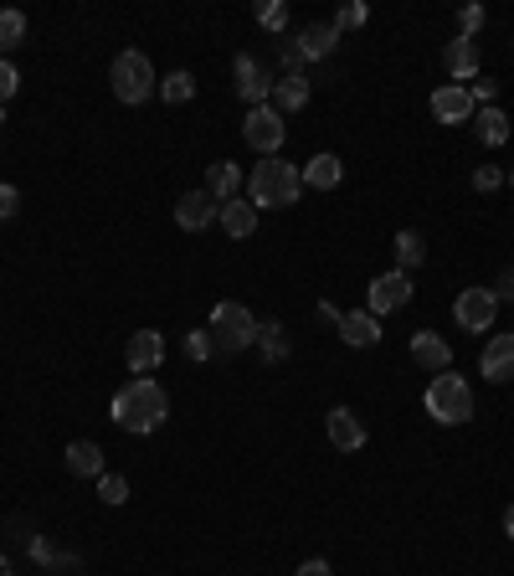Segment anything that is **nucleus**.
<instances>
[{"mask_svg":"<svg viewBox=\"0 0 514 576\" xmlns=\"http://www.w3.org/2000/svg\"><path fill=\"white\" fill-rule=\"evenodd\" d=\"M114 422L124 427V432H134V438H144V432H155L165 417H170V396H165V386L160 381H150V376H134L119 396H114Z\"/></svg>","mask_w":514,"mask_h":576,"instance_id":"obj_1","label":"nucleus"},{"mask_svg":"<svg viewBox=\"0 0 514 576\" xmlns=\"http://www.w3.org/2000/svg\"><path fill=\"white\" fill-rule=\"evenodd\" d=\"M304 196V170L299 165H288V160H257V170L247 175V201L263 211V206H299Z\"/></svg>","mask_w":514,"mask_h":576,"instance_id":"obj_2","label":"nucleus"},{"mask_svg":"<svg viewBox=\"0 0 514 576\" xmlns=\"http://www.w3.org/2000/svg\"><path fill=\"white\" fill-rule=\"evenodd\" d=\"M422 402H427V417H432V422H443V427H463V422L473 417V386H468L458 371H437Z\"/></svg>","mask_w":514,"mask_h":576,"instance_id":"obj_3","label":"nucleus"},{"mask_svg":"<svg viewBox=\"0 0 514 576\" xmlns=\"http://www.w3.org/2000/svg\"><path fill=\"white\" fill-rule=\"evenodd\" d=\"M108 83H114V98L139 108L150 93H160V78H155V62L144 52H119L114 67H108Z\"/></svg>","mask_w":514,"mask_h":576,"instance_id":"obj_4","label":"nucleus"},{"mask_svg":"<svg viewBox=\"0 0 514 576\" xmlns=\"http://www.w3.org/2000/svg\"><path fill=\"white\" fill-rule=\"evenodd\" d=\"M211 345L222 350V355H237V350L257 345V319H252V309L237 304V299L216 304V309H211Z\"/></svg>","mask_w":514,"mask_h":576,"instance_id":"obj_5","label":"nucleus"},{"mask_svg":"<svg viewBox=\"0 0 514 576\" xmlns=\"http://www.w3.org/2000/svg\"><path fill=\"white\" fill-rule=\"evenodd\" d=\"M283 134H288V129H283V114H278L273 103L247 108V119H242V139H247L263 160H273V155L283 150Z\"/></svg>","mask_w":514,"mask_h":576,"instance_id":"obj_6","label":"nucleus"},{"mask_svg":"<svg viewBox=\"0 0 514 576\" xmlns=\"http://www.w3.org/2000/svg\"><path fill=\"white\" fill-rule=\"evenodd\" d=\"M365 299H371V314H376V319H381V314H396V309H407V304H412V273H401V268L376 273L371 288H365Z\"/></svg>","mask_w":514,"mask_h":576,"instance_id":"obj_7","label":"nucleus"},{"mask_svg":"<svg viewBox=\"0 0 514 576\" xmlns=\"http://www.w3.org/2000/svg\"><path fill=\"white\" fill-rule=\"evenodd\" d=\"M494 314H499V299H494V288H463L458 304H453V319H458V330L468 335H479V330H494Z\"/></svg>","mask_w":514,"mask_h":576,"instance_id":"obj_8","label":"nucleus"},{"mask_svg":"<svg viewBox=\"0 0 514 576\" xmlns=\"http://www.w3.org/2000/svg\"><path fill=\"white\" fill-rule=\"evenodd\" d=\"M427 108H432L437 124H473V114H479V103H473V93L463 83H443Z\"/></svg>","mask_w":514,"mask_h":576,"instance_id":"obj_9","label":"nucleus"},{"mask_svg":"<svg viewBox=\"0 0 514 576\" xmlns=\"http://www.w3.org/2000/svg\"><path fill=\"white\" fill-rule=\"evenodd\" d=\"M216 216H222V201H216L206 186H201V191H186V196L175 201V227H180V232H206Z\"/></svg>","mask_w":514,"mask_h":576,"instance_id":"obj_10","label":"nucleus"},{"mask_svg":"<svg viewBox=\"0 0 514 576\" xmlns=\"http://www.w3.org/2000/svg\"><path fill=\"white\" fill-rule=\"evenodd\" d=\"M232 72H237V93L247 98V108H263L268 98H273V78H268V67L263 62H257V57H237L232 62Z\"/></svg>","mask_w":514,"mask_h":576,"instance_id":"obj_11","label":"nucleus"},{"mask_svg":"<svg viewBox=\"0 0 514 576\" xmlns=\"http://www.w3.org/2000/svg\"><path fill=\"white\" fill-rule=\"evenodd\" d=\"M324 432H329V443H335L340 453H360L365 448V422L350 412V407H335L324 417Z\"/></svg>","mask_w":514,"mask_h":576,"instance_id":"obj_12","label":"nucleus"},{"mask_svg":"<svg viewBox=\"0 0 514 576\" xmlns=\"http://www.w3.org/2000/svg\"><path fill=\"white\" fill-rule=\"evenodd\" d=\"M340 340H345L350 350H371V345L381 340V319H376L371 309H350V314H340Z\"/></svg>","mask_w":514,"mask_h":576,"instance_id":"obj_13","label":"nucleus"},{"mask_svg":"<svg viewBox=\"0 0 514 576\" xmlns=\"http://www.w3.org/2000/svg\"><path fill=\"white\" fill-rule=\"evenodd\" d=\"M124 360H129V371H139V376H144V371H155L160 360H165V335H160V330H134Z\"/></svg>","mask_w":514,"mask_h":576,"instance_id":"obj_14","label":"nucleus"},{"mask_svg":"<svg viewBox=\"0 0 514 576\" xmlns=\"http://www.w3.org/2000/svg\"><path fill=\"white\" fill-rule=\"evenodd\" d=\"M412 360H417L422 371H448V366H453V345L437 335V330H417V335H412Z\"/></svg>","mask_w":514,"mask_h":576,"instance_id":"obj_15","label":"nucleus"},{"mask_svg":"<svg viewBox=\"0 0 514 576\" xmlns=\"http://www.w3.org/2000/svg\"><path fill=\"white\" fill-rule=\"evenodd\" d=\"M299 52H304V62H324V57H335V47H340V31H335V21H314V26H304L299 36Z\"/></svg>","mask_w":514,"mask_h":576,"instance_id":"obj_16","label":"nucleus"},{"mask_svg":"<svg viewBox=\"0 0 514 576\" xmlns=\"http://www.w3.org/2000/svg\"><path fill=\"white\" fill-rule=\"evenodd\" d=\"M479 371H484L489 381H514V330H504V335H494V340L484 345Z\"/></svg>","mask_w":514,"mask_h":576,"instance_id":"obj_17","label":"nucleus"},{"mask_svg":"<svg viewBox=\"0 0 514 576\" xmlns=\"http://www.w3.org/2000/svg\"><path fill=\"white\" fill-rule=\"evenodd\" d=\"M443 67H448V78L468 88V78H479V42H468V36H458V42L443 47Z\"/></svg>","mask_w":514,"mask_h":576,"instance_id":"obj_18","label":"nucleus"},{"mask_svg":"<svg viewBox=\"0 0 514 576\" xmlns=\"http://www.w3.org/2000/svg\"><path fill=\"white\" fill-rule=\"evenodd\" d=\"M309 93H314V83L304 78V72H283V78L273 83V108L278 114H299V108L309 103Z\"/></svg>","mask_w":514,"mask_h":576,"instance_id":"obj_19","label":"nucleus"},{"mask_svg":"<svg viewBox=\"0 0 514 576\" xmlns=\"http://www.w3.org/2000/svg\"><path fill=\"white\" fill-rule=\"evenodd\" d=\"M67 474L72 479H103V448L93 438L67 443Z\"/></svg>","mask_w":514,"mask_h":576,"instance_id":"obj_20","label":"nucleus"},{"mask_svg":"<svg viewBox=\"0 0 514 576\" xmlns=\"http://www.w3.org/2000/svg\"><path fill=\"white\" fill-rule=\"evenodd\" d=\"M340 180H345L340 155H314V160L304 165V186H309V191H335Z\"/></svg>","mask_w":514,"mask_h":576,"instance_id":"obj_21","label":"nucleus"},{"mask_svg":"<svg viewBox=\"0 0 514 576\" xmlns=\"http://www.w3.org/2000/svg\"><path fill=\"white\" fill-rule=\"evenodd\" d=\"M473 134H479V144H489V150H499V144L509 139V114L494 103V108H479L473 114Z\"/></svg>","mask_w":514,"mask_h":576,"instance_id":"obj_22","label":"nucleus"},{"mask_svg":"<svg viewBox=\"0 0 514 576\" xmlns=\"http://www.w3.org/2000/svg\"><path fill=\"white\" fill-rule=\"evenodd\" d=\"M222 227H227V237H252L257 232V206L242 201V196L222 201Z\"/></svg>","mask_w":514,"mask_h":576,"instance_id":"obj_23","label":"nucleus"},{"mask_svg":"<svg viewBox=\"0 0 514 576\" xmlns=\"http://www.w3.org/2000/svg\"><path fill=\"white\" fill-rule=\"evenodd\" d=\"M237 186H242V170H237L232 160H216V165L206 170V191H211L216 201H232Z\"/></svg>","mask_w":514,"mask_h":576,"instance_id":"obj_24","label":"nucleus"},{"mask_svg":"<svg viewBox=\"0 0 514 576\" xmlns=\"http://www.w3.org/2000/svg\"><path fill=\"white\" fill-rule=\"evenodd\" d=\"M422 258H427V242H422V232L401 227V232H396V268H401V273H412V268H422Z\"/></svg>","mask_w":514,"mask_h":576,"instance_id":"obj_25","label":"nucleus"},{"mask_svg":"<svg viewBox=\"0 0 514 576\" xmlns=\"http://www.w3.org/2000/svg\"><path fill=\"white\" fill-rule=\"evenodd\" d=\"M257 345H263V360H268V366H283V360H288V345H283V324H278V319L257 324Z\"/></svg>","mask_w":514,"mask_h":576,"instance_id":"obj_26","label":"nucleus"},{"mask_svg":"<svg viewBox=\"0 0 514 576\" xmlns=\"http://www.w3.org/2000/svg\"><path fill=\"white\" fill-rule=\"evenodd\" d=\"M160 98H165L170 108H175V103H191V98H196V78H191L186 67H175L170 78H160Z\"/></svg>","mask_w":514,"mask_h":576,"instance_id":"obj_27","label":"nucleus"},{"mask_svg":"<svg viewBox=\"0 0 514 576\" xmlns=\"http://www.w3.org/2000/svg\"><path fill=\"white\" fill-rule=\"evenodd\" d=\"M26 42V16L21 11H0V52H16Z\"/></svg>","mask_w":514,"mask_h":576,"instance_id":"obj_28","label":"nucleus"},{"mask_svg":"<svg viewBox=\"0 0 514 576\" xmlns=\"http://www.w3.org/2000/svg\"><path fill=\"white\" fill-rule=\"evenodd\" d=\"M365 21H371V11H365V0H350V6H340V16H335V31L345 36V31H360Z\"/></svg>","mask_w":514,"mask_h":576,"instance_id":"obj_29","label":"nucleus"},{"mask_svg":"<svg viewBox=\"0 0 514 576\" xmlns=\"http://www.w3.org/2000/svg\"><path fill=\"white\" fill-rule=\"evenodd\" d=\"M98 499H103V504H124V499H129V479H124V474H103V479H98Z\"/></svg>","mask_w":514,"mask_h":576,"instance_id":"obj_30","label":"nucleus"},{"mask_svg":"<svg viewBox=\"0 0 514 576\" xmlns=\"http://www.w3.org/2000/svg\"><path fill=\"white\" fill-rule=\"evenodd\" d=\"M257 21H263L268 31H283L288 26V6H283V0H263V6H257Z\"/></svg>","mask_w":514,"mask_h":576,"instance_id":"obj_31","label":"nucleus"},{"mask_svg":"<svg viewBox=\"0 0 514 576\" xmlns=\"http://www.w3.org/2000/svg\"><path fill=\"white\" fill-rule=\"evenodd\" d=\"M479 26H484V6H479V0H468V6L458 11V36L473 42V31H479Z\"/></svg>","mask_w":514,"mask_h":576,"instance_id":"obj_32","label":"nucleus"},{"mask_svg":"<svg viewBox=\"0 0 514 576\" xmlns=\"http://www.w3.org/2000/svg\"><path fill=\"white\" fill-rule=\"evenodd\" d=\"M499 186H504V170H499V165H479V170H473V191L489 196V191H499Z\"/></svg>","mask_w":514,"mask_h":576,"instance_id":"obj_33","label":"nucleus"},{"mask_svg":"<svg viewBox=\"0 0 514 576\" xmlns=\"http://www.w3.org/2000/svg\"><path fill=\"white\" fill-rule=\"evenodd\" d=\"M186 355H191V360H211V355H216L211 330H191V335H186Z\"/></svg>","mask_w":514,"mask_h":576,"instance_id":"obj_34","label":"nucleus"},{"mask_svg":"<svg viewBox=\"0 0 514 576\" xmlns=\"http://www.w3.org/2000/svg\"><path fill=\"white\" fill-rule=\"evenodd\" d=\"M16 93H21V72L11 62H0V103H11Z\"/></svg>","mask_w":514,"mask_h":576,"instance_id":"obj_35","label":"nucleus"},{"mask_svg":"<svg viewBox=\"0 0 514 576\" xmlns=\"http://www.w3.org/2000/svg\"><path fill=\"white\" fill-rule=\"evenodd\" d=\"M278 62H283L288 72H304V52H299V42H278Z\"/></svg>","mask_w":514,"mask_h":576,"instance_id":"obj_36","label":"nucleus"},{"mask_svg":"<svg viewBox=\"0 0 514 576\" xmlns=\"http://www.w3.org/2000/svg\"><path fill=\"white\" fill-rule=\"evenodd\" d=\"M16 211H21V191L16 186H0V222H11Z\"/></svg>","mask_w":514,"mask_h":576,"instance_id":"obj_37","label":"nucleus"},{"mask_svg":"<svg viewBox=\"0 0 514 576\" xmlns=\"http://www.w3.org/2000/svg\"><path fill=\"white\" fill-rule=\"evenodd\" d=\"M468 93H473V103H479V108H494V98H499V83H489V78H479V83H473Z\"/></svg>","mask_w":514,"mask_h":576,"instance_id":"obj_38","label":"nucleus"},{"mask_svg":"<svg viewBox=\"0 0 514 576\" xmlns=\"http://www.w3.org/2000/svg\"><path fill=\"white\" fill-rule=\"evenodd\" d=\"M494 299H514V263L499 273V288H494Z\"/></svg>","mask_w":514,"mask_h":576,"instance_id":"obj_39","label":"nucleus"},{"mask_svg":"<svg viewBox=\"0 0 514 576\" xmlns=\"http://www.w3.org/2000/svg\"><path fill=\"white\" fill-rule=\"evenodd\" d=\"M293 576H335V571H329V561H319V556H314V561H304Z\"/></svg>","mask_w":514,"mask_h":576,"instance_id":"obj_40","label":"nucleus"},{"mask_svg":"<svg viewBox=\"0 0 514 576\" xmlns=\"http://www.w3.org/2000/svg\"><path fill=\"white\" fill-rule=\"evenodd\" d=\"M504 535L514 540V504H509V510H504Z\"/></svg>","mask_w":514,"mask_h":576,"instance_id":"obj_41","label":"nucleus"},{"mask_svg":"<svg viewBox=\"0 0 514 576\" xmlns=\"http://www.w3.org/2000/svg\"><path fill=\"white\" fill-rule=\"evenodd\" d=\"M0 576H11V561H6V556H0Z\"/></svg>","mask_w":514,"mask_h":576,"instance_id":"obj_42","label":"nucleus"},{"mask_svg":"<svg viewBox=\"0 0 514 576\" xmlns=\"http://www.w3.org/2000/svg\"><path fill=\"white\" fill-rule=\"evenodd\" d=\"M509 180H514V175H509Z\"/></svg>","mask_w":514,"mask_h":576,"instance_id":"obj_43","label":"nucleus"}]
</instances>
